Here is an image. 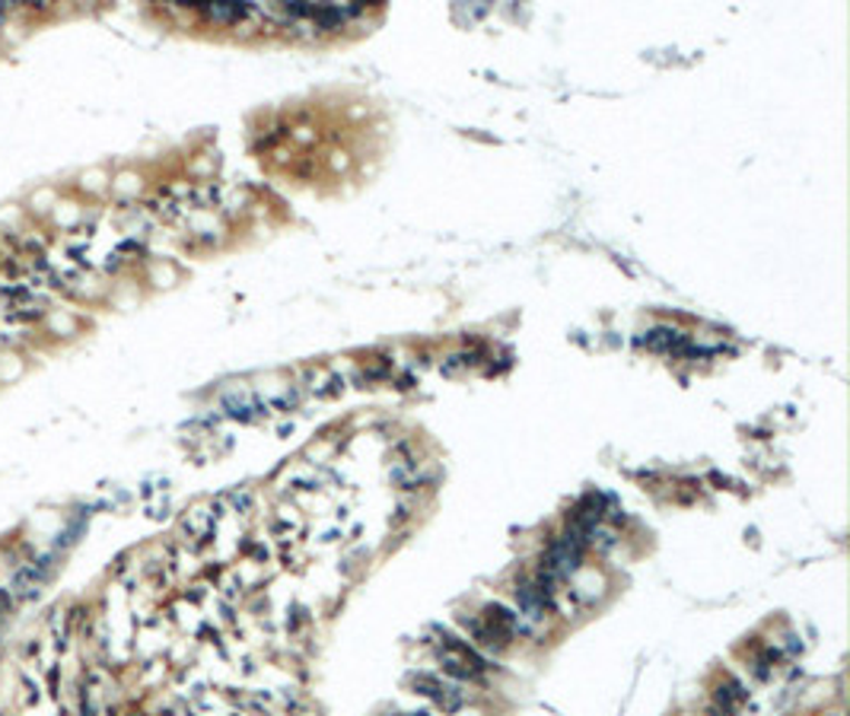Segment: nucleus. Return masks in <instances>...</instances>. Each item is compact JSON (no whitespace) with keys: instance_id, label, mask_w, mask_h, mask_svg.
Masks as SVG:
<instances>
[{"instance_id":"obj_4","label":"nucleus","mask_w":850,"mask_h":716,"mask_svg":"<svg viewBox=\"0 0 850 716\" xmlns=\"http://www.w3.org/2000/svg\"><path fill=\"white\" fill-rule=\"evenodd\" d=\"M402 716H427V714H402Z\"/></svg>"},{"instance_id":"obj_1","label":"nucleus","mask_w":850,"mask_h":716,"mask_svg":"<svg viewBox=\"0 0 850 716\" xmlns=\"http://www.w3.org/2000/svg\"><path fill=\"white\" fill-rule=\"evenodd\" d=\"M440 666L449 675H456V678H481L485 669H488V663L475 653V649L466 644V640H459L456 634H449V630H440Z\"/></svg>"},{"instance_id":"obj_3","label":"nucleus","mask_w":850,"mask_h":716,"mask_svg":"<svg viewBox=\"0 0 850 716\" xmlns=\"http://www.w3.org/2000/svg\"><path fill=\"white\" fill-rule=\"evenodd\" d=\"M644 344L649 351H660V354H694L692 341L675 328H653L644 337Z\"/></svg>"},{"instance_id":"obj_2","label":"nucleus","mask_w":850,"mask_h":716,"mask_svg":"<svg viewBox=\"0 0 850 716\" xmlns=\"http://www.w3.org/2000/svg\"><path fill=\"white\" fill-rule=\"evenodd\" d=\"M411 685L424 694V697H430L443 714H456V710L462 707V700H466V694L459 692L456 685H449V681L437 678V675H424V671H421V675L411 678Z\"/></svg>"}]
</instances>
